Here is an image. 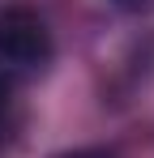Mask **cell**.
<instances>
[{
  "instance_id": "obj_1",
  "label": "cell",
  "mask_w": 154,
  "mask_h": 158,
  "mask_svg": "<svg viewBox=\"0 0 154 158\" xmlns=\"http://www.w3.org/2000/svg\"><path fill=\"white\" fill-rule=\"evenodd\" d=\"M51 60V34L43 17L30 9H4L0 13V64L13 69H39Z\"/></svg>"
},
{
  "instance_id": "obj_2",
  "label": "cell",
  "mask_w": 154,
  "mask_h": 158,
  "mask_svg": "<svg viewBox=\"0 0 154 158\" xmlns=\"http://www.w3.org/2000/svg\"><path fill=\"white\" fill-rule=\"evenodd\" d=\"M9 107H13V90H9V81L0 77V128L9 124Z\"/></svg>"
},
{
  "instance_id": "obj_3",
  "label": "cell",
  "mask_w": 154,
  "mask_h": 158,
  "mask_svg": "<svg viewBox=\"0 0 154 158\" xmlns=\"http://www.w3.org/2000/svg\"><path fill=\"white\" fill-rule=\"evenodd\" d=\"M64 158H111L107 150H77V154H64Z\"/></svg>"
},
{
  "instance_id": "obj_4",
  "label": "cell",
  "mask_w": 154,
  "mask_h": 158,
  "mask_svg": "<svg viewBox=\"0 0 154 158\" xmlns=\"http://www.w3.org/2000/svg\"><path fill=\"white\" fill-rule=\"evenodd\" d=\"M120 4H128V0H120Z\"/></svg>"
}]
</instances>
